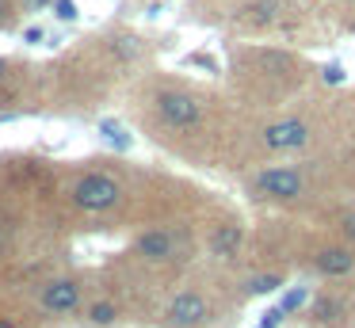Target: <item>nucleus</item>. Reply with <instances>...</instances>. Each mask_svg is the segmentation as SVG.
<instances>
[{
    "label": "nucleus",
    "mask_w": 355,
    "mask_h": 328,
    "mask_svg": "<svg viewBox=\"0 0 355 328\" xmlns=\"http://www.w3.org/2000/svg\"><path fill=\"white\" fill-rule=\"evenodd\" d=\"M210 320H214V309H210L202 290H180V294H172L161 313L164 328H207Z\"/></svg>",
    "instance_id": "1"
},
{
    "label": "nucleus",
    "mask_w": 355,
    "mask_h": 328,
    "mask_svg": "<svg viewBox=\"0 0 355 328\" xmlns=\"http://www.w3.org/2000/svg\"><path fill=\"white\" fill-rule=\"evenodd\" d=\"M119 198H123L119 180H111V175H103V172H88V175H80V180L73 183V202H77L80 210H88V214L111 210Z\"/></svg>",
    "instance_id": "2"
},
{
    "label": "nucleus",
    "mask_w": 355,
    "mask_h": 328,
    "mask_svg": "<svg viewBox=\"0 0 355 328\" xmlns=\"http://www.w3.org/2000/svg\"><path fill=\"white\" fill-rule=\"evenodd\" d=\"M157 114L172 130H191L202 122V103L191 92H161L157 96Z\"/></svg>",
    "instance_id": "3"
},
{
    "label": "nucleus",
    "mask_w": 355,
    "mask_h": 328,
    "mask_svg": "<svg viewBox=\"0 0 355 328\" xmlns=\"http://www.w3.org/2000/svg\"><path fill=\"white\" fill-rule=\"evenodd\" d=\"M256 191L263 198H279V202H294V198L306 195V180H302L298 168L291 164H279V168H263L256 175Z\"/></svg>",
    "instance_id": "4"
},
{
    "label": "nucleus",
    "mask_w": 355,
    "mask_h": 328,
    "mask_svg": "<svg viewBox=\"0 0 355 328\" xmlns=\"http://www.w3.org/2000/svg\"><path fill=\"white\" fill-rule=\"evenodd\" d=\"M309 134L313 130L306 119H279L263 130V145L268 149H302V145H309Z\"/></svg>",
    "instance_id": "5"
},
{
    "label": "nucleus",
    "mask_w": 355,
    "mask_h": 328,
    "mask_svg": "<svg viewBox=\"0 0 355 328\" xmlns=\"http://www.w3.org/2000/svg\"><path fill=\"white\" fill-rule=\"evenodd\" d=\"M313 271L321 279H347V275H355V252L347 244H329L313 256Z\"/></svg>",
    "instance_id": "6"
},
{
    "label": "nucleus",
    "mask_w": 355,
    "mask_h": 328,
    "mask_svg": "<svg viewBox=\"0 0 355 328\" xmlns=\"http://www.w3.org/2000/svg\"><path fill=\"white\" fill-rule=\"evenodd\" d=\"M80 305V282L77 279H54L42 286V309L46 313H73Z\"/></svg>",
    "instance_id": "7"
},
{
    "label": "nucleus",
    "mask_w": 355,
    "mask_h": 328,
    "mask_svg": "<svg viewBox=\"0 0 355 328\" xmlns=\"http://www.w3.org/2000/svg\"><path fill=\"white\" fill-rule=\"evenodd\" d=\"M138 256L141 259H153V264H164V259H176V236L168 229H149V233L138 236Z\"/></svg>",
    "instance_id": "8"
},
{
    "label": "nucleus",
    "mask_w": 355,
    "mask_h": 328,
    "mask_svg": "<svg viewBox=\"0 0 355 328\" xmlns=\"http://www.w3.org/2000/svg\"><path fill=\"white\" fill-rule=\"evenodd\" d=\"M241 241H245L241 225H218L214 233H210V256H218V259H233V256L241 252Z\"/></svg>",
    "instance_id": "9"
},
{
    "label": "nucleus",
    "mask_w": 355,
    "mask_h": 328,
    "mask_svg": "<svg viewBox=\"0 0 355 328\" xmlns=\"http://www.w3.org/2000/svg\"><path fill=\"white\" fill-rule=\"evenodd\" d=\"M344 317V294H332V290H321L309 305V320L317 325H332V320Z\"/></svg>",
    "instance_id": "10"
},
{
    "label": "nucleus",
    "mask_w": 355,
    "mask_h": 328,
    "mask_svg": "<svg viewBox=\"0 0 355 328\" xmlns=\"http://www.w3.org/2000/svg\"><path fill=\"white\" fill-rule=\"evenodd\" d=\"M275 15H279V0H256V4L245 8V19L252 27H268V23H275Z\"/></svg>",
    "instance_id": "11"
},
{
    "label": "nucleus",
    "mask_w": 355,
    "mask_h": 328,
    "mask_svg": "<svg viewBox=\"0 0 355 328\" xmlns=\"http://www.w3.org/2000/svg\"><path fill=\"white\" fill-rule=\"evenodd\" d=\"M283 286V275L279 271H268V275H248L245 279V294H268V290Z\"/></svg>",
    "instance_id": "12"
},
{
    "label": "nucleus",
    "mask_w": 355,
    "mask_h": 328,
    "mask_svg": "<svg viewBox=\"0 0 355 328\" xmlns=\"http://www.w3.org/2000/svg\"><path fill=\"white\" fill-rule=\"evenodd\" d=\"M88 320L100 325V328L115 325V320H119V305L115 302H92V305H88Z\"/></svg>",
    "instance_id": "13"
},
{
    "label": "nucleus",
    "mask_w": 355,
    "mask_h": 328,
    "mask_svg": "<svg viewBox=\"0 0 355 328\" xmlns=\"http://www.w3.org/2000/svg\"><path fill=\"white\" fill-rule=\"evenodd\" d=\"M54 15L58 19H77V4H73V0H54Z\"/></svg>",
    "instance_id": "14"
},
{
    "label": "nucleus",
    "mask_w": 355,
    "mask_h": 328,
    "mask_svg": "<svg viewBox=\"0 0 355 328\" xmlns=\"http://www.w3.org/2000/svg\"><path fill=\"white\" fill-rule=\"evenodd\" d=\"M103 134H107V141H115V145H126V137H123V130L115 126V122H103Z\"/></svg>",
    "instance_id": "15"
},
{
    "label": "nucleus",
    "mask_w": 355,
    "mask_h": 328,
    "mask_svg": "<svg viewBox=\"0 0 355 328\" xmlns=\"http://www.w3.org/2000/svg\"><path fill=\"white\" fill-rule=\"evenodd\" d=\"M115 50L123 53V58H134V53H138V46H134V38H115Z\"/></svg>",
    "instance_id": "16"
},
{
    "label": "nucleus",
    "mask_w": 355,
    "mask_h": 328,
    "mask_svg": "<svg viewBox=\"0 0 355 328\" xmlns=\"http://www.w3.org/2000/svg\"><path fill=\"white\" fill-rule=\"evenodd\" d=\"M324 80L340 84V80H344V69H340V65H324Z\"/></svg>",
    "instance_id": "17"
},
{
    "label": "nucleus",
    "mask_w": 355,
    "mask_h": 328,
    "mask_svg": "<svg viewBox=\"0 0 355 328\" xmlns=\"http://www.w3.org/2000/svg\"><path fill=\"white\" fill-rule=\"evenodd\" d=\"M24 38H27V42H42V27H27Z\"/></svg>",
    "instance_id": "18"
},
{
    "label": "nucleus",
    "mask_w": 355,
    "mask_h": 328,
    "mask_svg": "<svg viewBox=\"0 0 355 328\" xmlns=\"http://www.w3.org/2000/svg\"><path fill=\"white\" fill-rule=\"evenodd\" d=\"M344 233L355 236V214H347V218H344Z\"/></svg>",
    "instance_id": "19"
},
{
    "label": "nucleus",
    "mask_w": 355,
    "mask_h": 328,
    "mask_svg": "<svg viewBox=\"0 0 355 328\" xmlns=\"http://www.w3.org/2000/svg\"><path fill=\"white\" fill-rule=\"evenodd\" d=\"M31 8H46V4H54V0H27Z\"/></svg>",
    "instance_id": "20"
},
{
    "label": "nucleus",
    "mask_w": 355,
    "mask_h": 328,
    "mask_svg": "<svg viewBox=\"0 0 355 328\" xmlns=\"http://www.w3.org/2000/svg\"><path fill=\"white\" fill-rule=\"evenodd\" d=\"M0 328H19V325H12V320H0Z\"/></svg>",
    "instance_id": "21"
},
{
    "label": "nucleus",
    "mask_w": 355,
    "mask_h": 328,
    "mask_svg": "<svg viewBox=\"0 0 355 328\" xmlns=\"http://www.w3.org/2000/svg\"><path fill=\"white\" fill-rule=\"evenodd\" d=\"M4 12H8V0H0V15H4Z\"/></svg>",
    "instance_id": "22"
},
{
    "label": "nucleus",
    "mask_w": 355,
    "mask_h": 328,
    "mask_svg": "<svg viewBox=\"0 0 355 328\" xmlns=\"http://www.w3.org/2000/svg\"><path fill=\"white\" fill-rule=\"evenodd\" d=\"M0 73H4V61H0Z\"/></svg>",
    "instance_id": "23"
}]
</instances>
